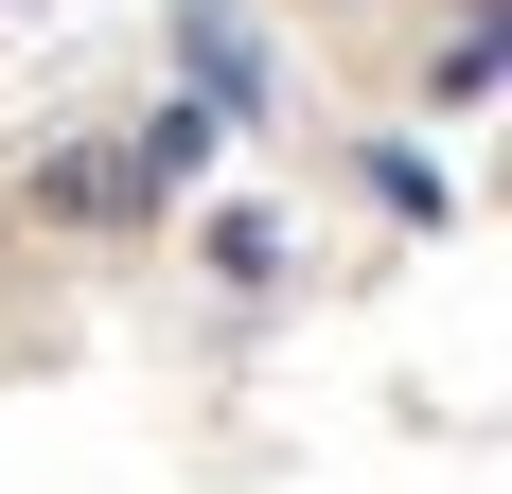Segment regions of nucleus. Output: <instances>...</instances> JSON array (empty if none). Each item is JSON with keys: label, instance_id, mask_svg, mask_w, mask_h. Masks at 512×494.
<instances>
[{"label": "nucleus", "instance_id": "obj_1", "mask_svg": "<svg viewBox=\"0 0 512 494\" xmlns=\"http://www.w3.org/2000/svg\"><path fill=\"white\" fill-rule=\"evenodd\" d=\"M195 159H212V106H159V124H124V159H89V195L159 212V195H195Z\"/></svg>", "mask_w": 512, "mask_h": 494}]
</instances>
